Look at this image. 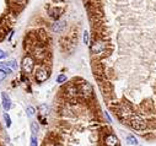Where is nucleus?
<instances>
[{"mask_svg": "<svg viewBox=\"0 0 156 146\" xmlns=\"http://www.w3.org/2000/svg\"><path fill=\"white\" fill-rule=\"evenodd\" d=\"M106 48H107V44L103 39H96L95 42L92 43L91 46V53L95 54V55H100V54H103L106 52Z\"/></svg>", "mask_w": 156, "mask_h": 146, "instance_id": "obj_1", "label": "nucleus"}, {"mask_svg": "<svg viewBox=\"0 0 156 146\" xmlns=\"http://www.w3.org/2000/svg\"><path fill=\"white\" fill-rule=\"evenodd\" d=\"M79 93L80 95H82L84 97H89L92 95V86L90 85L89 82H82V84H80V86H79Z\"/></svg>", "mask_w": 156, "mask_h": 146, "instance_id": "obj_2", "label": "nucleus"}, {"mask_svg": "<svg viewBox=\"0 0 156 146\" xmlns=\"http://www.w3.org/2000/svg\"><path fill=\"white\" fill-rule=\"evenodd\" d=\"M33 69V60L31 57H25L22 59V70L26 74H31Z\"/></svg>", "mask_w": 156, "mask_h": 146, "instance_id": "obj_3", "label": "nucleus"}, {"mask_svg": "<svg viewBox=\"0 0 156 146\" xmlns=\"http://www.w3.org/2000/svg\"><path fill=\"white\" fill-rule=\"evenodd\" d=\"M35 76H36L37 82H43V81H46L47 79H48V72H47L44 69H38V70L36 71Z\"/></svg>", "mask_w": 156, "mask_h": 146, "instance_id": "obj_4", "label": "nucleus"}, {"mask_svg": "<svg viewBox=\"0 0 156 146\" xmlns=\"http://www.w3.org/2000/svg\"><path fill=\"white\" fill-rule=\"evenodd\" d=\"M105 143L107 145H119V140L117 139V136L113 135V134H108V135L105 138Z\"/></svg>", "mask_w": 156, "mask_h": 146, "instance_id": "obj_5", "label": "nucleus"}, {"mask_svg": "<svg viewBox=\"0 0 156 146\" xmlns=\"http://www.w3.org/2000/svg\"><path fill=\"white\" fill-rule=\"evenodd\" d=\"M64 28H65V21H57L52 27V31L55 33H62Z\"/></svg>", "mask_w": 156, "mask_h": 146, "instance_id": "obj_6", "label": "nucleus"}, {"mask_svg": "<svg viewBox=\"0 0 156 146\" xmlns=\"http://www.w3.org/2000/svg\"><path fill=\"white\" fill-rule=\"evenodd\" d=\"M1 100H3V107L5 108V110H9L11 107V101H10V97L7 96V93L5 92L1 93Z\"/></svg>", "mask_w": 156, "mask_h": 146, "instance_id": "obj_7", "label": "nucleus"}, {"mask_svg": "<svg viewBox=\"0 0 156 146\" xmlns=\"http://www.w3.org/2000/svg\"><path fill=\"white\" fill-rule=\"evenodd\" d=\"M60 15H62V10L59 7H52V10H50V17H53L57 20Z\"/></svg>", "mask_w": 156, "mask_h": 146, "instance_id": "obj_8", "label": "nucleus"}, {"mask_svg": "<svg viewBox=\"0 0 156 146\" xmlns=\"http://www.w3.org/2000/svg\"><path fill=\"white\" fill-rule=\"evenodd\" d=\"M0 69H1V70H4L5 72H7V74H10V72L12 71V69H11L7 64H5V63H0Z\"/></svg>", "mask_w": 156, "mask_h": 146, "instance_id": "obj_9", "label": "nucleus"}, {"mask_svg": "<svg viewBox=\"0 0 156 146\" xmlns=\"http://www.w3.org/2000/svg\"><path fill=\"white\" fill-rule=\"evenodd\" d=\"M127 141H128V144H130V145H136V144H138L136 139H135L133 135H128L127 136Z\"/></svg>", "mask_w": 156, "mask_h": 146, "instance_id": "obj_10", "label": "nucleus"}, {"mask_svg": "<svg viewBox=\"0 0 156 146\" xmlns=\"http://www.w3.org/2000/svg\"><path fill=\"white\" fill-rule=\"evenodd\" d=\"M39 112H41L43 115H47V114L49 113V108L47 107V106H44V104H43V106H39Z\"/></svg>", "mask_w": 156, "mask_h": 146, "instance_id": "obj_11", "label": "nucleus"}, {"mask_svg": "<svg viewBox=\"0 0 156 146\" xmlns=\"http://www.w3.org/2000/svg\"><path fill=\"white\" fill-rule=\"evenodd\" d=\"M4 119H5V123H6V126L9 128L11 125V119H10V117H9V114L7 113H4Z\"/></svg>", "mask_w": 156, "mask_h": 146, "instance_id": "obj_12", "label": "nucleus"}, {"mask_svg": "<svg viewBox=\"0 0 156 146\" xmlns=\"http://www.w3.org/2000/svg\"><path fill=\"white\" fill-rule=\"evenodd\" d=\"M6 64L9 65V66H10L12 70H16V69H17V64H16V60H10L9 63H6Z\"/></svg>", "mask_w": 156, "mask_h": 146, "instance_id": "obj_13", "label": "nucleus"}, {"mask_svg": "<svg viewBox=\"0 0 156 146\" xmlns=\"http://www.w3.org/2000/svg\"><path fill=\"white\" fill-rule=\"evenodd\" d=\"M31 129H32V132H33V134L37 135V133H38V125H37V123H32Z\"/></svg>", "mask_w": 156, "mask_h": 146, "instance_id": "obj_14", "label": "nucleus"}, {"mask_svg": "<svg viewBox=\"0 0 156 146\" xmlns=\"http://www.w3.org/2000/svg\"><path fill=\"white\" fill-rule=\"evenodd\" d=\"M65 80H67L65 75H59V76L57 77V82H58V84H62V82H64Z\"/></svg>", "mask_w": 156, "mask_h": 146, "instance_id": "obj_15", "label": "nucleus"}, {"mask_svg": "<svg viewBox=\"0 0 156 146\" xmlns=\"http://www.w3.org/2000/svg\"><path fill=\"white\" fill-rule=\"evenodd\" d=\"M84 43H85V44H89V32H87V31L84 32Z\"/></svg>", "mask_w": 156, "mask_h": 146, "instance_id": "obj_16", "label": "nucleus"}, {"mask_svg": "<svg viewBox=\"0 0 156 146\" xmlns=\"http://www.w3.org/2000/svg\"><path fill=\"white\" fill-rule=\"evenodd\" d=\"M27 114H29V117H32V115L35 114V108L33 107H27Z\"/></svg>", "mask_w": 156, "mask_h": 146, "instance_id": "obj_17", "label": "nucleus"}, {"mask_svg": "<svg viewBox=\"0 0 156 146\" xmlns=\"http://www.w3.org/2000/svg\"><path fill=\"white\" fill-rule=\"evenodd\" d=\"M6 75H7V72H5L4 70H1V69H0V81L6 77Z\"/></svg>", "mask_w": 156, "mask_h": 146, "instance_id": "obj_18", "label": "nucleus"}, {"mask_svg": "<svg viewBox=\"0 0 156 146\" xmlns=\"http://www.w3.org/2000/svg\"><path fill=\"white\" fill-rule=\"evenodd\" d=\"M31 145H33V146L38 145V143H37V139H36V135H35V136H32V138H31Z\"/></svg>", "mask_w": 156, "mask_h": 146, "instance_id": "obj_19", "label": "nucleus"}, {"mask_svg": "<svg viewBox=\"0 0 156 146\" xmlns=\"http://www.w3.org/2000/svg\"><path fill=\"white\" fill-rule=\"evenodd\" d=\"M5 57H6V53H5L4 50H1V49H0V59H4Z\"/></svg>", "mask_w": 156, "mask_h": 146, "instance_id": "obj_20", "label": "nucleus"}, {"mask_svg": "<svg viewBox=\"0 0 156 146\" xmlns=\"http://www.w3.org/2000/svg\"><path fill=\"white\" fill-rule=\"evenodd\" d=\"M16 1H18V3H23V1H26V0H16Z\"/></svg>", "mask_w": 156, "mask_h": 146, "instance_id": "obj_21", "label": "nucleus"}]
</instances>
